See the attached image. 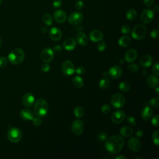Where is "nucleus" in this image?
Returning a JSON list of instances; mask_svg holds the SVG:
<instances>
[{
  "label": "nucleus",
  "mask_w": 159,
  "mask_h": 159,
  "mask_svg": "<svg viewBox=\"0 0 159 159\" xmlns=\"http://www.w3.org/2000/svg\"><path fill=\"white\" fill-rule=\"evenodd\" d=\"M34 111L35 115L37 117L45 116L48 111V102L43 98L38 99L34 104Z\"/></svg>",
  "instance_id": "f03ea898"
},
{
  "label": "nucleus",
  "mask_w": 159,
  "mask_h": 159,
  "mask_svg": "<svg viewBox=\"0 0 159 159\" xmlns=\"http://www.w3.org/2000/svg\"><path fill=\"white\" fill-rule=\"evenodd\" d=\"M119 63H121V64H122V63H124V62H123V60H122V59H120V61H119Z\"/></svg>",
  "instance_id": "052dcab7"
},
{
  "label": "nucleus",
  "mask_w": 159,
  "mask_h": 159,
  "mask_svg": "<svg viewBox=\"0 0 159 159\" xmlns=\"http://www.w3.org/2000/svg\"><path fill=\"white\" fill-rule=\"evenodd\" d=\"M135 135L137 137H140L143 135V131L141 129H138L135 132Z\"/></svg>",
  "instance_id": "5fc2aeb1"
},
{
  "label": "nucleus",
  "mask_w": 159,
  "mask_h": 159,
  "mask_svg": "<svg viewBox=\"0 0 159 159\" xmlns=\"http://www.w3.org/2000/svg\"><path fill=\"white\" fill-rule=\"evenodd\" d=\"M83 19V15L80 12H74L71 13L68 17V21L72 25L80 24Z\"/></svg>",
  "instance_id": "6e6552de"
},
{
  "label": "nucleus",
  "mask_w": 159,
  "mask_h": 159,
  "mask_svg": "<svg viewBox=\"0 0 159 159\" xmlns=\"http://www.w3.org/2000/svg\"><path fill=\"white\" fill-rule=\"evenodd\" d=\"M42 20L44 24H45L47 25H51L53 23V17L52 15L48 13H46L43 14Z\"/></svg>",
  "instance_id": "c756f323"
},
{
  "label": "nucleus",
  "mask_w": 159,
  "mask_h": 159,
  "mask_svg": "<svg viewBox=\"0 0 159 159\" xmlns=\"http://www.w3.org/2000/svg\"><path fill=\"white\" fill-rule=\"evenodd\" d=\"M107 139V134L105 132H101L98 135V139L99 141H104Z\"/></svg>",
  "instance_id": "a18cd8bd"
},
{
  "label": "nucleus",
  "mask_w": 159,
  "mask_h": 159,
  "mask_svg": "<svg viewBox=\"0 0 159 159\" xmlns=\"http://www.w3.org/2000/svg\"><path fill=\"white\" fill-rule=\"evenodd\" d=\"M103 75H104V76H107V73H106V72H104V73H103Z\"/></svg>",
  "instance_id": "680f3d73"
},
{
  "label": "nucleus",
  "mask_w": 159,
  "mask_h": 159,
  "mask_svg": "<svg viewBox=\"0 0 159 159\" xmlns=\"http://www.w3.org/2000/svg\"><path fill=\"white\" fill-rule=\"evenodd\" d=\"M32 121H33L34 125L35 126H39L42 124V120L39 117H35V118L34 117V119H32Z\"/></svg>",
  "instance_id": "3c124183"
},
{
  "label": "nucleus",
  "mask_w": 159,
  "mask_h": 159,
  "mask_svg": "<svg viewBox=\"0 0 159 159\" xmlns=\"http://www.w3.org/2000/svg\"><path fill=\"white\" fill-rule=\"evenodd\" d=\"M110 111H111V107L108 104H104L101 107V111L104 114L109 113L110 112Z\"/></svg>",
  "instance_id": "ea45409f"
},
{
  "label": "nucleus",
  "mask_w": 159,
  "mask_h": 159,
  "mask_svg": "<svg viewBox=\"0 0 159 159\" xmlns=\"http://www.w3.org/2000/svg\"><path fill=\"white\" fill-rule=\"evenodd\" d=\"M119 132L120 135L125 137H129L133 134V130L129 126H124L120 128Z\"/></svg>",
  "instance_id": "a878e982"
},
{
  "label": "nucleus",
  "mask_w": 159,
  "mask_h": 159,
  "mask_svg": "<svg viewBox=\"0 0 159 159\" xmlns=\"http://www.w3.org/2000/svg\"><path fill=\"white\" fill-rule=\"evenodd\" d=\"M124 140L119 135H114L106 140L104 144L106 149L111 153H117L124 147Z\"/></svg>",
  "instance_id": "f257e3e1"
},
{
  "label": "nucleus",
  "mask_w": 159,
  "mask_h": 159,
  "mask_svg": "<svg viewBox=\"0 0 159 159\" xmlns=\"http://www.w3.org/2000/svg\"><path fill=\"white\" fill-rule=\"evenodd\" d=\"M111 103L112 106L116 109H120L125 105V99L124 96L121 94L116 93L112 96Z\"/></svg>",
  "instance_id": "423d86ee"
},
{
  "label": "nucleus",
  "mask_w": 159,
  "mask_h": 159,
  "mask_svg": "<svg viewBox=\"0 0 159 159\" xmlns=\"http://www.w3.org/2000/svg\"><path fill=\"white\" fill-rule=\"evenodd\" d=\"M1 45H2V39H1V38L0 37V47H1Z\"/></svg>",
  "instance_id": "e2e57ef3"
},
{
  "label": "nucleus",
  "mask_w": 159,
  "mask_h": 159,
  "mask_svg": "<svg viewBox=\"0 0 159 159\" xmlns=\"http://www.w3.org/2000/svg\"><path fill=\"white\" fill-rule=\"evenodd\" d=\"M34 96L30 93H27L24 94L22 98V102L23 105L27 107L32 106V105L34 104Z\"/></svg>",
  "instance_id": "2eb2a0df"
},
{
  "label": "nucleus",
  "mask_w": 159,
  "mask_h": 159,
  "mask_svg": "<svg viewBox=\"0 0 159 159\" xmlns=\"http://www.w3.org/2000/svg\"><path fill=\"white\" fill-rule=\"evenodd\" d=\"M128 69L132 73H136L139 70V66L137 64L132 63L128 66Z\"/></svg>",
  "instance_id": "e433bc0d"
},
{
  "label": "nucleus",
  "mask_w": 159,
  "mask_h": 159,
  "mask_svg": "<svg viewBox=\"0 0 159 159\" xmlns=\"http://www.w3.org/2000/svg\"><path fill=\"white\" fill-rule=\"evenodd\" d=\"M130 31L129 26L127 25H124L121 28V32L124 34H128Z\"/></svg>",
  "instance_id": "de8ad7c7"
},
{
  "label": "nucleus",
  "mask_w": 159,
  "mask_h": 159,
  "mask_svg": "<svg viewBox=\"0 0 159 159\" xmlns=\"http://www.w3.org/2000/svg\"><path fill=\"white\" fill-rule=\"evenodd\" d=\"M83 6H84L83 2L82 1H81V0H78L75 4V8L76 10L78 11V10L81 9L83 8Z\"/></svg>",
  "instance_id": "79ce46f5"
},
{
  "label": "nucleus",
  "mask_w": 159,
  "mask_h": 159,
  "mask_svg": "<svg viewBox=\"0 0 159 159\" xmlns=\"http://www.w3.org/2000/svg\"><path fill=\"white\" fill-rule=\"evenodd\" d=\"M61 71L65 75L71 76L75 71V68L73 63L70 60H65L61 64Z\"/></svg>",
  "instance_id": "0eeeda50"
},
{
  "label": "nucleus",
  "mask_w": 159,
  "mask_h": 159,
  "mask_svg": "<svg viewBox=\"0 0 159 159\" xmlns=\"http://www.w3.org/2000/svg\"><path fill=\"white\" fill-rule=\"evenodd\" d=\"M53 17L57 22L61 24L66 21L67 16H66V12L64 11L58 9L54 12Z\"/></svg>",
  "instance_id": "f3484780"
},
{
  "label": "nucleus",
  "mask_w": 159,
  "mask_h": 159,
  "mask_svg": "<svg viewBox=\"0 0 159 159\" xmlns=\"http://www.w3.org/2000/svg\"><path fill=\"white\" fill-rule=\"evenodd\" d=\"M155 90H156V93H157V94H158V91H159V88H158V86H157Z\"/></svg>",
  "instance_id": "bf43d9fd"
},
{
  "label": "nucleus",
  "mask_w": 159,
  "mask_h": 159,
  "mask_svg": "<svg viewBox=\"0 0 159 159\" xmlns=\"http://www.w3.org/2000/svg\"><path fill=\"white\" fill-rule=\"evenodd\" d=\"M147 30L146 27L143 24H137L132 29L131 35L132 37L137 40H142L147 35Z\"/></svg>",
  "instance_id": "20e7f679"
},
{
  "label": "nucleus",
  "mask_w": 159,
  "mask_h": 159,
  "mask_svg": "<svg viewBox=\"0 0 159 159\" xmlns=\"http://www.w3.org/2000/svg\"><path fill=\"white\" fill-rule=\"evenodd\" d=\"M7 65V59L4 57H0V68H3Z\"/></svg>",
  "instance_id": "a19ab883"
},
{
  "label": "nucleus",
  "mask_w": 159,
  "mask_h": 159,
  "mask_svg": "<svg viewBox=\"0 0 159 159\" xmlns=\"http://www.w3.org/2000/svg\"><path fill=\"white\" fill-rule=\"evenodd\" d=\"M152 139L154 144L156 145H159V132L158 130L155 131L152 136Z\"/></svg>",
  "instance_id": "f704fd0d"
},
{
  "label": "nucleus",
  "mask_w": 159,
  "mask_h": 159,
  "mask_svg": "<svg viewBox=\"0 0 159 159\" xmlns=\"http://www.w3.org/2000/svg\"><path fill=\"white\" fill-rule=\"evenodd\" d=\"M61 50H62V48H61V47L60 45H57L54 46L53 48V52H55V53H60V52L61 51Z\"/></svg>",
  "instance_id": "603ef678"
},
{
  "label": "nucleus",
  "mask_w": 159,
  "mask_h": 159,
  "mask_svg": "<svg viewBox=\"0 0 159 159\" xmlns=\"http://www.w3.org/2000/svg\"><path fill=\"white\" fill-rule=\"evenodd\" d=\"M41 31L43 33H47L48 32V28L47 27H45V26H43L42 28H41Z\"/></svg>",
  "instance_id": "6e6d98bb"
},
{
  "label": "nucleus",
  "mask_w": 159,
  "mask_h": 159,
  "mask_svg": "<svg viewBox=\"0 0 159 159\" xmlns=\"http://www.w3.org/2000/svg\"><path fill=\"white\" fill-rule=\"evenodd\" d=\"M40 69L43 72H48L50 69V66L48 63H45L41 66Z\"/></svg>",
  "instance_id": "09e8293b"
},
{
  "label": "nucleus",
  "mask_w": 159,
  "mask_h": 159,
  "mask_svg": "<svg viewBox=\"0 0 159 159\" xmlns=\"http://www.w3.org/2000/svg\"><path fill=\"white\" fill-rule=\"evenodd\" d=\"M75 72L79 75H82L85 73V69L83 66H78L75 69Z\"/></svg>",
  "instance_id": "8fccbe9b"
},
{
  "label": "nucleus",
  "mask_w": 159,
  "mask_h": 159,
  "mask_svg": "<svg viewBox=\"0 0 159 159\" xmlns=\"http://www.w3.org/2000/svg\"><path fill=\"white\" fill-rule=\"evenodd\" d=\"M153 110L150 107L145 106L143 108L141 112V117L143 119L147 120L151 118L153 115Z\"/></svg>",
  "instance_id": "b1692460"
},
{
  "label": "nucleus",
  "mask_w": 159,
  "mask_h": 159,
  "mask_svg": "<svg viewBox=\"0 0 159 159\" xmlns=\"http://www.w3.org/2000/svg\"><path fill=\"white\" fill-rule=\"evenodd\" d=\"M159 36V31L157 29L153 30L150 33V37L153 39H158Z\"/></svg>",
  "instance_id": "49530a36"
},
{
  "label": "nucleus",
  "mask_w": 159,
  "mask_h": 159,
  "mask_svg": "<svg viewBox=\"0 0 159 159\" xmlns=\"http://www.w3.org/2000/svg\"><path fill=\"white\" fill-rule=\"evenodd\" d=\"M73 84L77 88H81L83 87L84 81L81 77L80 76H76L73 79Z\"/></svg>",
  "instance_id": "cd10ccee"
},
{
  "label": "nucleus",
  "mask_w": 159,
  "mask_h": 159,
  "mask_svg": "<svg viewBox=\"0 0 159 159\" xmlns=\"http://www.w3.org/2000/svg\"><path fill=\"white\" fill-rule=\"evenodd\" d=\"M153 63V58L149 55H144L140 59V65L144 68L150 66Z\"/></svg>",
  "instance_id": "4be33fe9"
},
{
  "label": "nucleus",
  "mask_w": 159,
  "mask_h": 159,
  "mask_svg": "<svg viewBox=\"0 0 159 159\" xmlns=\"http://www.w3.org/2000/svg\"><path fill=\"white\" fill-rule=\"evenodd\" d=\"M116 159H127V157L125 156H118L116 157Z\"/></svg>",
  "instance_id": "13d9d810"
},
{
  "label": "nucleus",
  "mask_w": 159,
  "mask_h": 159,
  "mask_svg": "<svg viewBox=\"0 0 159 159\" xmlns=\"http://www.w3.org/2000/svg\"><path fill=\"white\" fill-rule=\"evenodd\" d=\"M2 0H0V4H1V2H2Z\"/></svg>",
  "instance_id": "0e129e2a"
},
{
  "label": "nucleus",
  "mask_w": 159,
  "mask_h": 159,
  "mask_svg": "<svg viewBox=\"0 0 159 159\" xmlns=\"http://www.w3.org/2000/svg\"><path fill=\"white\" fill-rule=\"evenodd\" d=\"M158 65L159 63L158 62L154 63L152 66V72L155 76H158L159 75V70H158Z\"/></svg>",
  "instance_id": "4c0bfd02"
},
{
  "label": "nucleus",
  "mask_w": 159,
  "mask_h": 159,
  "mask_svg": "<svg viewBox=\"0 0 159 159\" xmlns=\"http://www.w3.org/2000/svg\"><path fill=\"white\" fill-rule=\"evenodd\" d=\"M76 45V40L72 37H68L63 42V47L67 51L73 50Z\"/></svg>",
  "instance_id": "aec40b11"
},
{
  "label": "nucleus",
  "mask_w": 159,
  "mask_h": 159,
  "mask_svg": "<svg viewBox=\"0 0 159 159\" xmlns=\"http://www.w3.org/2000/svg\"><path fill=\"white\" fill-rule=\"evenodd\" d=\"M158 9H159L158 5V4H155V5L154 6V7H153V10H154V11L157 12V11H158Z\"/></svg>",
  "instance_id": "4d7b16f0"
},
{
  "label": "nucleus",
  "mask_w": 159,
  "mask_h": 159,
  "mask_svg": "<svg viewBox=\"0 0 159 159\" xmlns=\"http://www.w3.org/2000/svg\"><path fill=\"white\" fill-rule=\"evenodd\" d=\"M76 42L81 46L86 45L88 42V38L83 32H79L76 36Z\"/></svg>",
  "instance_id": "5701e85b"
},
{
  "label": "nucleus",
  "mask_w": 159,
  "mask_h": 159,
  "mask_svg": "<svg viewBox=\"0 0 159 159\" xmlns=\"http://www.w3.org/2000/svg\"><path fill=\"white\" fill-rule=\"evenodd\" d=\"M109 84H110V80L107 78L101 79L99 82V86L102 89H106L107 88H108Z\"/></svg>",
  "instance_id": "7c9ffc66"
},
{
  "label": "nucleus",
  "mask_w": 159,
  "mask_h": 159,
  "mask_svg": "<svg viewBox=\"0 0 159 159\" xmlns=\"http://www.w3.org/2000/svg\"><path fill=\"white\" fill-rule=\"evenodd\" d=\"M89 39L93 42H100L103 39V34L99 30H94L90 32Z\"/></svg>",
  "instance_id": "6ab92c4d"
},
{
  "label": "nucleus",
  "mask_w": 159,
  "mask_h": 159,
  "mask_svg": "<svg viewBox=\"0 0 159 159\" xmlns=\"http://www.w3.org/2000/svg\"><path fill=\"white\" fill-rule=\"evenodd\" d=\"M20 117L26 121H29L31 120L34 119V112L29 109L27 108H25V109H22L20 111Z\"/></svg>",
  "instance_id": "a211bd4d"
},
{
  "label": "nucleus",
  "mask_w": 159,
  "mask_h": 159,
  "mask_svg": "<svg viewBox=\"0 0 159 159\" xmlns=\"http://www.w3.org/2000/svg\"><path fill=\"white\" fill-rule=\"evenodd\" d=\"M149 104L154 108L159 107V98L158 97H153L149 101Z\"/></svg>",
  "instance_id": "72a5a7b5"
},
{
  "label": "nucleus",
  "mask_w": 159,
  "mask_h": 159,
  "mask_svg": "<svg viewBox=\"0 0 159 159\" xmlns=\"http://www.w3.org/2000/svg\"><path fill=\"white\" fill-rule=\"evenodd\" d=\"M25 57V53L22 49L17 48L12 50L8 55L9 61L13 65L21 63Z\"/></svg>",
  "instance_id": "7ed1b4c3"
},
{
  "label": "nucleus",
  "mask_w": 159,
  "mask_h": 159,
  "mask_svg": "<svg viewBox=\"0 0 159 159\" xmlns=\"http://www.w3.org/2000/svg\"><path fill=\"white\" fill-rule=\"evenodd\" d=\"M147 84L152 88H155L157 86H158V78L153 75H150L148 78H147Z\"/></svg>",
  "instance_id": "393cba45"
},
{
  "label": "nucleus",
  "mask_w": 159,
  "mask_h": 159,
  "mask_svg": "<svg viewBox=\"0 0 159 159\" xmlns=\"http://www.w3.org/2000/svg\"><path fill=\"white\" fill-rule=\"evenodd\" d=\"M42 60L46 63L50 62L54 57V52L50 48H45L41 52L40 55Z\"/></svg>",
  "instance_id": "f8f14e48"
},
{
  "label": "nucleus",
  "mask_w": 159,
  "mask_h": 159,
  "mask_svg": "<svg viewBox=\"0 0 159 159\" xmlns=\"http://www.w3.org/2000/svg\"><path fill=\"white\" fill-rule=\"evenodd\" d=\"M7 137L9 140L11 142L17 143L21 140L22 134L19 129L17 127H12L8 130Z\"/></svg>",
  "instance_id": "39448f33"
},
{
  "label": "nucleus",
  "mask_w": 159,
  "mask_h": 159,
  "mask_svg": "<svg viewBox=\"0 0 159 159\" xmlns=\"http://www.w3.org/2000/svg\"><path fill=\"white\" fill-rule=\"evenodd\" d=\"M49 37L53 41H58L62 37V32L60 29L54 27L50 29Z\"/></svg>",
  "instance_id": "dca6fc26"
},
{
  "label": "nucleus",
  "mask_w": 159,
  "mask_h": 159,
  "mask_svg": "<svg viewBox=\"0 0 159 159\" xmlns=\"http://www.w3.org/2000/svg\"><path fill=\"white\" fill-rule=\"evenodd\" d=\"M137 57V53L135 49H130L125 52V60L128 63H130L135 61Z\"/></svg>",
  "instance_id": "412c9836"
},
{
  "label": "nucleus",
  "mask_w": 159,
  "mask_h": 159,
  "mask_svg": "<svg viewBox=\"0 0 159 159\" xmlns=\"http://www.w3.org/2000/svg\"><path fill=\"white\" fill-rule=\"evenodd\" d=\"M125 117V114L123 111L118 110L114 111L112 116H111V119L112 121L115 124H120L122 122L124 121Z\"/></svg>",
  "instance_id": "ddd939ff"
},
{
  "label": "nucleus",
  "mask_w": 159,
  "mask_h": 159,
  "mask_svg": "<svg viewBox=\"0 0 159 159\" xmlns=\"http://www.w3.org/2000/svg\"><path fill=\"white\" fill-rule=\"evenodd\" d=\"M154 17L153 11L150 9H144L140 16V20L143 24H149L150 23Z\"/></svg>",
  "instance_id": "1a4fd4ad"
},
{
  "label": "nucleus",
  "mask_w": 159,
  "mask_h": 159,
  "mask_svg": "<svg viewBox=\"0 0 159 159\" xmlns=\"http://www.w3.org/2000/svg\"><path fill=\"white\" fill-rule=\"evenodd\" d=\"M98 50L100 52H103L106 48V43L105 42H101L97 46Z\"/></svg>",
  "instance_id": "37998d69"
},
{
  "label": "nucleus",
  "mask_w": 159,
  "mask_h": 159,
  "mask_svg": "<svg viewBox=\"0 0 159 159\" xmlns=\"http://www.w3.org/2000/svg\"><path fill=\"white\" fill-rule=\"evenodd\" d=\"M71 127L72 132L76 135H79L83 131V129H84L83 122L80 119H76L73 121Z\"/></svg>",
  "instance_id": "9d476101"
},
{
  "label": "nucleus",
  "mask_w": 159,
  "mask_h": 159,
  "mask_svg": "<svg viewBox=\"0 0 159 159\" xmlns=\"http://www.w3.org/2000/svg\"><path fill=\"white\" fill-rule=\"evenodd\" d=\"M137 16V12L135 9H131L127 11L126 12V17L129 20H133L136 19Z\"/></svg>",
  "instance_id": "c85d7f7f"
},
{
  "label": "nucleus",
  "mask_w": 159,
  "mask_h": 159,
  "mask_svg": "<svg viewBox=\"0 0 159 159\" xmlns=\"http://www.w3.org/2000/svg\"><path fill=\"white\" fill-rule=\"evenodd\" d=\"M73 113H74V115L76 117L80 118V117H82L83 116L84 111V109H83V108L82 107H81V106H76L74 109Z\"/></svg>",
  "instance_id": "2f4dec72"
},
{
  "label": "nucleus",
  "mask_w": 159,
  "mask_h": 159,
  "mask_svg": "<svg viewBox=\"0 0 159 159\" xmlns=\"http://www.w3.org/2000/svg\"><path fill=\"white\" fill-rule=\"evenodd\" d=\"M62 5V1L61 0H53V3H52V6L53 7V8L55 9H58L59 7H60Z\"/></svg>",
  "instance_id": "c03bdc74"
},
{
  "label": "nucleus",
  "mask_w": 159,
  "mask_h": 159,
  "mask_svg": "<svg viewBox=\"0 0 159 159\" xmlns=\"http://www.w3.org/2000/svg\"><path fill=\"white\" fill-rule=\"evenodd\" d=\"M131 42V39L127 35H124L121 37L118 41V43L119 46L122 47H126L129 45L130 43Z\"/></svg>",
  "instance_id": "bb28decb"
},
{
  "label": "nucleus",
  "mask_w": 159,
  "mask_h": 159,
  "mask_svg": "<svg viewBox=\"0 0 159 159\" xmlns=\"http://www.w3.org/2000/svg\"><path fill=\"white\" fill-rule=\"evenodd\" d=\"M154 0H143V2L147 7H150L153 4Z\"/></svg>",
  "instance_id": "864d4df0"
},
{
  "label": "nucleus",
  "mask_w": 159,
  "mask_h": 159,
  "mask_svg": "<svg viewBox=\"0 0 159 159\" xmlns=\"http://www.w3.org/2000/svg\"><path fill=\"white\" fill-rule=\"evenodd\" d=\"M152 124L155 127L159 126V115L156 114L152 119Z\"/></svg>",
  "instance_id": "58836bf2"
},
{
  "label": "nucleus",
  "mask_w": 159,
  "mask_h": 159,
  "mask_svg": "<svg viewBox=\"0 0 159 159\" xmlns=\"http://www.w3.org/2000/svg\"><path fill=\"white\" fill-rule=\"evenodd\" d=\"M127 123L131 127H134L135 126L136 124H137V122H136V120L135 119L132 117V116H127Z\"/></svg>",
  "instance_id": "c9c22d12"
},
{
  "label": "nucleus",
  "mask_w": 159,
  "mask_h": 159,
  "mask_svg": "<svg viewBox=\"0 0 159 159\" xmlns=\"http://www.w3.org/2000/svg\"><path fill=\"white\" fill-rule=\"evenodd\" d=\"M122 73V68L117 65L112 66L107 72V75L112 79H117L119 78Z\"/></svg>",
  "instance_id": "4468645a"
},
{
  "label": "nucleus",
  "mask_w": 159,
  "mask_h": 159,
  "mask_svg": "<svg viewBox=\"0 0 159 159\" xmlns=\"http://www.w3.org/2000/svg\"><path fill=\"white\" fill-rule=\"evenodd\" d=\"M119 88L122 91L127 92V91H129V89L130 88V85L127 81H122L119 84Z\"/></svg>",
  "instance_id": "473e14b6"
},
{
  "label": "nucleus",
  "mask_w": 159,
  "mask_h": 159,
  "mask_svg": "<svg viewBox=\"0 0 159 159\" xmlns=\"http://www.w3.org/2000/svg\"><path fill=\"white\" fill-rule=\"evenodd\" d=\"M127 144L129 149L134 152H137L140 151L141 148V143L140 140L135 137L130 138Z\"/></svg>",
  "instance_id": "9b49d317"
}]
</instances>
